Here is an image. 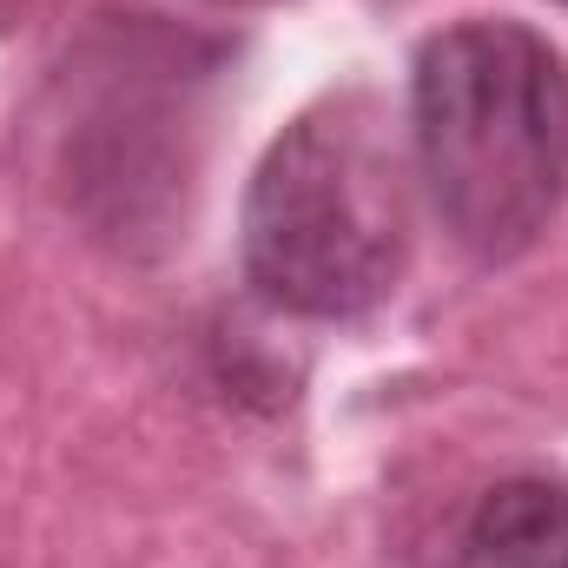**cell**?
I'll return each mask as SVG.
<instances>
[{
  "mask_svg": "<svg viewBox=\"0 0 568 568\" xmlns=\"http://www.w3.org/2000/svg\"><path fill=\"white\" fill-rule=\"evenodd\" d=\"M410 145L463 252H529L568 192L562 53L516 20L436 33L410 73Z\"/></svg>",
  "mask_w": 568,
  "mask_h": 568,
  "instance_id": "1",
  "label": "cell"
},
{
  "mask_svg": "<svg viewBox=\"0 0 568 568\" xmlns=\"http://www.w3.org/2000/svg\"><path fill=\"white\" fill-rule=\"evenodd\" d=\"M410 252V159L371 93L291 120L245 192V272L297 317L371 311Z\"/></svg>",
  "mask_w": 568,
  "mask_h": 568,
  "instance_id": "2",
  "label": "cell"
},
{
  "mask_svg": "<svg viewBox=\"0 0 568 568\" xmlns=\"http://www.w3.org/2000/svg\"><path fill=\"white\" fill-rule=\"evenodd\" d=\"M449 568H568V483L509 476L456 536Z\"/></svg>",
  "mask_w": 568,
  "mask_h": 568,
  "instance_id": "3",
  "label": "cell"
}]
</instances>
